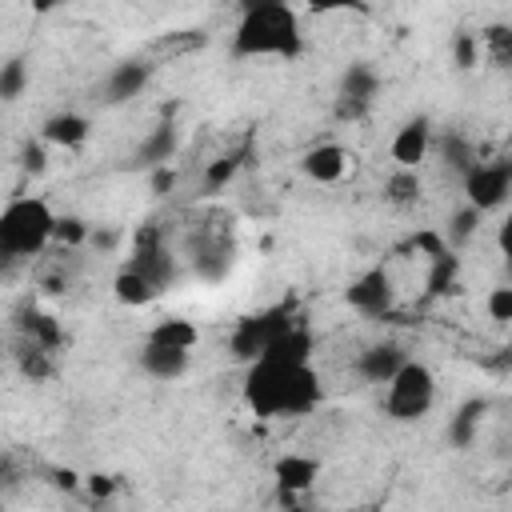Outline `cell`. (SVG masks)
I'll return each instance as SVG.
<instances>
[{"label":"cell","instance_id":"obj_20","mask_svg":"<svg viewBox=\"0 0 512 512\" xmlns=\"http://www.w3.org/2000/svg\"><path fill=\"white\" fill-rule=\"evenodd\" d=\"M484 412H488V404L476 396V400H464L460 408H456V416H452V424H448V440L456 444V448H468L472 440H476V432H480V420H484Z\"/></svg>","mask_w":512,"mask_h":512},{"label":"cell","instance_id":"obj_16","mask_svg":"<svg viewBox=\"0 0 512 512\" xmlns=\"http://www.w3.org/2000/svg\"><path fill=\"white\" fill-rule=\"evenodd\" d=\"M260 360H276V364H312V336H308V328L292 324Z\"/></svg>","mask_w":512,"mask_h":512},{"label":"cell","instance_id":"obj_35","mask_svg":"<svg viewBox=\"0 0 512 512\" xmlns=\"http://www.w3.org/2000/svg\"><path fill=\"white\" fill-rule=\"evenodd\" d=\"M24 168L44 172V144H24Z\"/></svg>","mask_w":512,"mask_h":512},{"label":"cell","instance_id":"obj_6","mask_svg":"<svg viewBox=\"0 0 512 512\" xmlns=\"http://www.w3.org/2000/svg\"><path fill=\"white\" fill-rule=\"evenodd\" d=\"M512 192V160L500 156V160H476L468 172H464V204L476 208V212H492L508 200Z\"/></svg>","mask_w":512,"mask_h":512},{"label":"cell","instance_id":"obj_31","mask_svg":"<svg viewBox=\"0 0 512 512\" xmlns=\"http://www.w3.org/2000/svg\"><path fill=\"white\" fill-rule=\"evenodd\" d=\"M476 224H480V212L464 204V208H460V212L452 216V228H448V236H452L456 244H464V240H468V236L476 232Z\"/></svg>","mask_w":512,"mask_h":512},{"label":"cell","instance_id":"obj_21","mask_svg":"<svg viewBox=\"0 0 512 512\" xmlns=\"http://www.w3.org/2000/svg\"><path fill=\"white\" fill-rule=\"evenodd\" d=\"M380 92V76L372 64H348V72L340 76V96L348 100H360V104H372Z\"/></svg>","mask_w":512,"mask_h":512},{"label":"cell","instance_id":"obj_7","mask_svg":"<svg viewBox=\"0 0 512 512\" xmlns=\"http://www.w3.org/2000/svg\"><path fill=\"white\" fill-rule=\"evenodd\" d=\"M128 268H136V272H140L156 292L172 288V280H176V260H172V252L160 244V236H156L152 228L136 236V248H132Z\"/></svg>","mask_w":512,"mask_h":512},{"label":"cell","instance_id":"obj_24","mask_svg":"<svg viewBox=\"0 0 512 512\" xmlns=\"http://www.w3.org/2000/svg\"><path fill=\"white\" fill-rule=\"evenodd\" d=\"M384 200H388L392 208H412V204L420 200V176L408 172V168H396V172L388 176V184H384Z\"/></svg>","mask_w":512,"mask_h":512},{"label":"cell","instance_id":"obj_41","mask_svg":"<svg viewBox=\"0 0 512 512\" xmlns=\"http://www.w3.org/2000/svg\"><path fill=\"white\" fill-rule=\"evenodd\" d=\"M508 476H512V468H508Z\"/></svg>","mask_w":512,"mask_h":512},{"label":"cell","instance_id":"obj_3","mask_svg":"<svg viewBox=\"0 0 512 512\" xmlns=\"http://www.w3.org/2000/svg\"><path fill=\"white\" fill-rule=\"evenodd\" d=\"M56 220L52 208L40 196H16L0 212V252L8 260H24L44 252L48 240H56Z\"/></svg>","mask_w":512,"mask_h":512},{"label":"cell","instance_id":"obj_26","mask_svg":"<svg viewBox=\"0 0 512 512\" xmlns=\"http://www.w3.org/2000/svg\"><path fill=\"white\" fill-rule=\"evenodd\" d=\"M24 84H28V68H24L20 56H12V60L0 68V100H16V96L24 92Z\"/></svg>","mask_w":512,"mask_h":512},{"label":"cell","instance_id":"obj_25","mask_svg":"<svg viewBox=\"0 0 512 512\" xmlns=\"http://www.w3.org/2000/svg\"><path fill=\"white\" fill-rule=\"evenodd\" d=\"M20 336L24 340H32V344H40V348H48V352H56L60 348V328H56V320L52 316H44V312H28L24 320H20Z\"/></svg>","mask_w":512,"mask_h":512},{"label":"cell","instance_id":"obj_14","mask_svg":"<svg viewBox=\"0 0 512 512\" xmlns=\"http://www.w3.org/2000/svg\"><path fill=\"white\" fill-rule=\"evenodd\" d=\"M276 484H280V492L284 496H296V492H308L312 484H316V476H320V464L312 460V456H300V452H288V456H280L276 460Z\"/></svg>","mask_w":512,"mask_h":512},{"label":"cell","instance_id":"obj_4","mask_svg":"<svg viewBox=\"0 0 512 512\" xmlns=\"http://www.w3.org/2000/svg\"><path fill=\"white\" fill-rule=\"evenodd\" d=\"M436 404V376L428 364L408 360L388 384H384V412L400 424H412L420 416H428Z\"/></svg>","mask_w":512,"mask_h":512},{"label":"cell","instance_id":"obj_38","mask_svg":"<svg viewBox=\"0 0 512 512\" xmlns=\"http://www.w3.org/2000/svg\"><path fill=\"white\" fill-rule=\"evenodd\" d=\"M152 188H156V192L172 188V172H160V168H156V176H152Z\"/></svg>","mask_w":512,"mask_h":512},{"label":"cell","instance_id":"obj_1","mask_svg":"<svg viewBox=\"0 0 512 512\" xmlns=\"http://www.w3.org/2000/svg\"><path fill=\"white\" fill-rule=\"evenodd\" d=\"M244 404L260 420L304 416L320 404V376L312 364H276L256 360L244 372Z\"/></svg>","mask_w":512,"mask_h":512},{"label":"cell","instance_id":"obj_23","mask_svg":"<svg viewBox=\"0 0 512 512\" xmlns=\"http://www.w3.org/2000/svg\"><path fill=\"white\" fill-rule=\"evenodd\" d=\"M480 52L492 68H512V24H488L480 32Z\"/></svg>","mask_w":512,"mask_h":512},{"label":"cell","instance_id":"obj_13","mask_svg":"<svg viewBox=\"0 0 512 512\" xmlns=\"http://www.w3.org/2000/svg\"><path fill=\"white\" fill-rule=\"evenodd\" d=\"M88 132H92V120L88 116H80V112H56V116L44 120L40 140L44 144H56V148H80L88 140Z\"/></svg>","mask_w":512,"mask_h":512},{"label":"cell","instance_id":"obj_33","mask_svg":"<svg viewBox=\"0 0 512 512\" xmlns=\"http://www.w3.org/2000/svg\"><path fill=\"white\" fill-rule=\"evenodd\" d=\"M372 104H360V100H348V96H336V116L340 120H364Z\"/></svg>","mask_w":512,"mask_h":512},{"label":"cell","instance_id":"obj_12","mask_svg":"<svg viewBox=\"0 0 512 512\" xmlns=\"http://www.w3.org/2000/svg\"><path fill=\"white\" fill-rule=\"evenodd\" d=\"M300 168H304V176L316 180V184H336V180L348 172V152H344L340 144H316V148L304 152Z\"/></svg>","mask_w":512,"mask_h":512},{"label":"cell","instance_id":"obj_18","mask_svg":"<svg viewBox=\"0 0 512 512\" xmlns=\"http://www.w3.org/2000/svg\"><path fill=\"white\" fill-rule=\"evenodd\" d=\"M172 152H176V128H172V124H160V128H152L148 140L136 148L132 164H136V168H160Z\"/></svg>","mask_w":512,"mask_h":512},{"label":"cell","instance_id":"obj_29","mask_svg":"<svg viewBox=\"0 0 512 512\" xmlns=\"http://www.w3.org/2000/svg\"><path fill=\"white\" fill-rule=\"evenodd\" d=\"M444 160H448L452 168L468 172V168L476 164V152H472V144H468L464 136H448V140H444Z\"/></svg>","mask_w":512,"mask_h":512},{"label":"cell","instance_id":"obj_27","mask_svg":"<svg viewBox=\"0 0 512 512\" xmlns=\"http://www.w3.org/2000/svg\"><path fill=\"white\" fill-rule=\"evenodd\" d=\"M484 308H488V316H492L496 324H512V284L492 288V292L484 296Z\"/></svg>","mask_w":512,"mask_h":512},{"label":"cell","instance_id":"obj_28","mask_svg":"<svg viewBox=\"0 0 512 512\" xmlns=\"http://www.w3.org/2000/svg\"><path fill=\"white\" fill-rule=\"evenodd\" d=\"M452 60H456V68H476V64H480V36L460 32V36L452 40Z\"/></svg>","mask_w":512,"mask_h":512},{"label":"cell","instance_id":"obj_5","mask_svg":"<svg viewBox=\"0 0 512 512\" xmlns=\"http://www.w3.org/2000/svg\"><path fill=\"white\" fill-rule=\"evenodd\" d=\"M296 320H292V308H264V312H252V316H244V320H236V328H232V340H228V348H232V356L236 360H244V364H256L288 328H292Z\"/></svg>","mask_w":512,"mask_h":512},{"label":"cell","instance_id":"obj_17","mask_svg":"<svg viewBox=\"0 0 512 512\" xmlns=\"http://www.w3.org/2000/svg\"><path fill=\"white\" fill-rule=\"evenodd\" d=\"M200 340L196 324L192 320H180V316H168L160 320L152 332H148V344H160V348H176V352H192Z\"/></svg>","mask_w":512,"mask_h":512},{"label":"cell","instance_id":"obj_10","mask_svg":"<svg viewBox=\"0 0 512 512\" xmlns=\"http://www.w3.org/2000/svg\"><path fill=\"white\" fill-rule=\"evenodd\" d=\"M404 364H408V356L400 352V344L384 340V344H372V348H364V352H360L356 372H360L368 384H388Z\"/></svg>","mask_w":512,"mask_h":512},{"label":"cell","instance_id":"obj_32","mask_svg":"<svg viewBox=\"0 0 512 512\" xmlns=\"http://www.w3.org/2000/svg\"><path fill=\"white\" fill-rule=\"evenodd\" d=\"M232 172H236V160H228V156L212 160V164H208V172H204V188H208V192H216L220 184H228V180H232Z\"/></svg>","mask_w":512,"mask_h":512},{"label":"cell","instance_id":"obj_30","mask_svg":"<svg viewBox=\"0 0 512 512\" xmlns=\"http://www.w3.org/2000/svg\"><path fill=\"white\" fill-rule=\"evenodd\" d=\"M56 240L60 244H84V240H92V232L84 228L80 216H60L56 220Z\"/></svg>","mask_w":512,"mask_h":512},{"label":"cell","instance_id":"obj_9","mask_svg":"<svg viewBox=\"0 0 512 512\" xmlns=\"http://www.w3.org/2000/svg\"><path fill=\"white\" fill-rule=\"evenodd\" d=\"M348 304L364 316H384L392 308V280L384 268H368L348 284Z\"/></svg>","mask_w":512,"mask_h":512},{"label":"cell","instance_id":"obj_37","mask_svg":"<svg viewBox=\"0 0 512 512\" xmlns=\"http://www.w3.org/2000/svg\"><path fill=\"white\" fill-rule=\"evenodd\" d=\"M88 488H92L96 496H108V492H112V480H108V476H92V484H88Z\"/></svg>","mask_w":512,"mask_h":512},{"label":"cell","instance_id":"obj_15","mask_svg":"<svg viewBox=\"0 0 512 512\" xmlns=\"http://www.w3.org/2000/svg\"><path fill=\"white\" fill-rule=\"evenodd\" d=\"M188 360L192 352H176V348H160V344H144L140 352V368L152 376V380H176L188 372Z\"/></svg>","mask_w":512,"mask_h":512},{"label":"cell","instance_id":"obj_39","mask_svg":"<svg viewBox=\"0 0 512 512\" xmlns=\"http://www.w3.org/2000/svg\"><path fill=\"white\" fill-rule=\"evenodd\" d=\"M56 484H60V488H76V476H72V472H56Z\"/></svg>","mask_w":512,"mask_h":512},{"label":"cell","instance_id":"obj_34","mask_svg":"<svg viewBox=\"0 0 512 512\" xmlns=\"http://www.w3.org/2000/svg\"><path fill=\"white\" fill-rule=\"evenodd\" d=\"M496 248H500V256L512 264V212H504V220H500V228H496Z\"/></svg>","mask_w":512,"mask_h":512},{"label":"cell","instance_id":"obj_19","mask_svg":"<svg viewBox=\"0 0 512 512\" xmlns=\"http://www.w3.org/2000/svg\"><path fill=\"white\" fill-rule=\"evenodd\" d=\"M112 296H116L120 304H128V308H144V304H152L160 292H156V288H152L136 268H128V264H124V268L116 272V280H112Z\"/></svg>","mask_w":512,"mask_h":512},{"label":"cell","instance_id":"obj_36","mask_svg":"<svg viewBox=\"0 0 512 512\" xmlns=\"http://www.w3.org/2000/svg\"><path fill=\"white\" fill-rule=\"evenodd\" d=\"M116 240H120L116 232H92V244L96 248H116Z\"/></svg>","mask_w":512,"mask_h":512},{"label":"cell","instance_id":"obj_11","mask_svg":"<svg viewBox=\"0 0 512 512\" xmlns=\"http://www.w3.org/2000/svg\"><path fill=\"white\" fill-rule=\"evenodd\" d=\"M148 80H152V68H148L144 60H124V64H116V68L108 72V80H104V104H124V100L140 96Z\"/></svg>","mask_w":512,"mask_h":512},{"label":"cell","instance_id":"obj_8","mask_svg":"<svg viewBox=\"0 0 512 512\" xmlns=\"http://www.w3.org/2000/svg\"><path fill=\"white\" fill-rule=\"evenodd\" d=\"M388 152H392L396 168L416 172V168L428 160V152H432V120H428V116H412V120H404V124L396 128Z\"/></svg>","mask_w":512,"mask_h":512},{"label":"cell","instance_id":"obj_40","mask_svg":"<svg viewBox=\"0 0 512 512\" xmlns=\"http://www.w3.org/2000/svg\"><path fill=\"white\" fill-rule=\"evenodd\" d=\"M284 512H320V508H300V504H288Z\"/></svg>","mask_w":512,"mask_h":512},{"label":"cell","instance_id":"obj_2","mask_svg":"<svg viewBox=\"0 0 512 512\" xmlns=\"http://www.w3.org/2000/svg\"><path fill=\"white\" fill-rule=\"evenodd\" d=\"M300 44H304L300 16L288 4H276V0L248 4L240 12L236 32H232V52L248 56V60H256V56L292 60V56H300Z\"/></svg>","mask_w":512,"mask_h":512},{"label":"cell","instance_id":"obj_22","mask_svg":"<svg viewBox=\"0 0 512 512\" xmlns=\"http://www.w3.org/2000/svg\"><path fill=\"white\" fill-rule=\"evenodd\" d=\"M12 360H16V368H20L24 380H48L52 376V352L40 348V344H32V340H24V336L16 340Z\"/></svg>","mask_w":512,"mask_h":512}]
</instances>
